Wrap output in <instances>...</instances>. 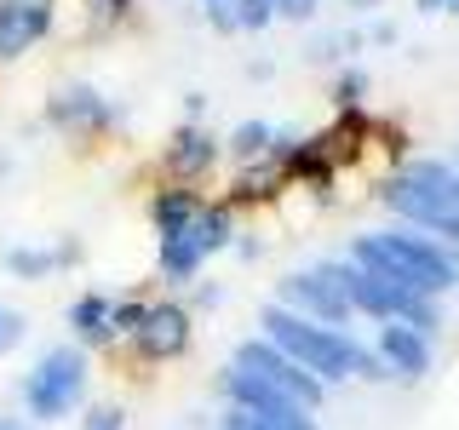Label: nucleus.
I'll return each instance as SVG.
<instances>
[{
  "label": "nucleus",
  "mask_w": 459,
  "mask_h": 430,
  "mask_svg": "<svg viewBox=\"0 0 459 430\" xmlns=\"http://www.w3.org/2000/svg\"><path fill=\"white\" fill-rule=\"evenodd\" d=\"M351 264L368 270L379 281H396V287H413L425 298H442L459 287V264L437 241L413 236V229H368V236H351Z\"/></svg>",
  "instance_id": "1"
},
{
  "label": "nucleus",
  "mask_w": 459,
  "mask_h": 430,
  "mask_svg": "<svg viewBox=\"0 0 459 430\" xmlns=\"http://www.w3.org/2000/svg\"><path fill=\"white\" fill-rule=\"evenodd\" d=\"M258 327H264L258 339L276 344L287 362H299L310 379H322V384L351 379L356 350H362V344L344 339L339 327H316V322H305V315H293V310H281V305H264V310H258Z\"/></svg>",
  "instance_id": "2"
},
{
  "label": "nucleus",
  "mask_w": 459,
  "mask_h": 430,
  "mask_svg": "<svg viewBox=\"0 0 459 430\" xmlns=\"http://www.w3.org/2000/svg\"><path fill=\"white\" fill-rule=\"evenodd\" d=\"M86 401V350L81 344H52L23 379V408L29 419L52 425V419H69Z\"/></svg>",
  "instance_id": "3"
},
{
  "label": "nucleus",
  "mask_w": 459,
  "mask_h": 430,
  "mask_svg": "<svg viewBox=\"0 0 459 430\" xmlns=\"http://www.w3.org/2000/svg\"><path fill=\"white\" fill-rule=\"evenodd\" d=\"M219 391L230 408H241V413H253L258 425H270V430H316V413L310 408H299V401H287L281 391H270L264 379H253V373H241L236 362H230L219 373Z\"/></svg>",
  "instance_id": "4"
},
{
  "label": "nucleus",
  "mask_w": 459,
  "mask_h": 430,
  "mask_svg": "<svg viewBox=\"0 0 459 430\" xmlns=\"http://www.w3.org/2000/svg\"><path fill=\"white\" fill-rule=\"evenodd\" d=\"M236 367H241V373H253V379H264L270 391H281L287 401H299V408H310V413L327 401V384H322V379H310L305 367L287 362L276 344H264V339H241V344H236Z\"/></svg>",
  "instance_id": "5"
},
{
  "label": "nucleus",
  "mask_w": 459,
  "mask_h": 430,
  "mask_svg": "<svg viewBox=\"0 0 459 430\" xmlns=\"http://www.w3.org/2000/svg\"><path fill=\"white\" fill-rule=\"evenodd\" d=\"M281 310L305 315V322H316V327H339V333H344V322H351V305H344L339 281L327 276L322 264H316V270H293V276L281 281Z\"/></svg>",
  "instance_id": "6"
},
{
  "label": "nucleus",
  "mask_w": 459,
  "mask_h": 430,
  "mask_svg": "<svg viewBox=\"0 0 459 430\" xmlns=\"http://www.w3.org/2000/svg\"><path fill=\"white\" fill-rule=\"evenodd\" d=\"M379 201L402 219V229H413V236L437 241V247H442V241H454V247H459V212H448L442 201H430L425 190H413L408 178H391V184L379 190Z\"/></svg>",
  "instance_id": "7"
},
{
  "label": "nucleus",
  "mask_w": 459,
  "mask_h": 430,
  "mask_svg": "<svg viewBox=\"0 0 459 430\" xmlns=\"http://www.w3.org/2000/svg\"><path fill=\"white\" fill-rule=\"evenodd\" d=\"M47 121L57 126V133H104V126L121 121V109L109 104L98 86H57V92L47 98Z\"/></svg>",
  "instance_id": "8"
},
{
  "label": "nucleus",
  "mask_w": 459,
  "mask_h": 430,
  "mask_svg": "<svg viewBox=\"0 0 459 430\" xmlns=\"http://www.w3.org/2000/svg\"><path fill=\"white\" fill-rule=\"evenodd\" d=\"M133 344H138L143 362H172V356H184L190 350V310L184 305H150Z\"/></svg>",
  "instance_id": "9"
},
{
  "label": "nucleus",
  "mask_w": 459,
  "mask_h": 430,
  "mask_svg": "<svg viewBox=\"0 0 459 430\" xmlns=\"http://www.w3.org/2000/svg\"><path fill=\"white\" fill-rule=\"evenodd\" d=\"M52 29V0H0V64H12Z\"/></svg>",
  "instance_id": "10"
},
{
  "label": "nucleus",
  "mask_w": 459,
  "mask_h": 430,
  "mask_svg": "<svg viewBox=\"0 0 459 430\" xmlns=\"http://www.w3.org/2000/svg\"><path fill=\"white\" fill-rule=\"evenodd\" d=\"M379 362L396 373V379H425L430 373V339L425 333H413V327H402V322H385L379 327Z\"/></svg>",
  "instance_id": "11"
},
{
  "label": "nucleus",
  "mask_w": 459,
  "mask_h": 430,
  "mask_svg": "<svg viewBox=\"0 0 459 430\" xmlns=\"http://www.w3.org/2000/svg\"><path fill=\"white\" fill-rule=\"evenodd\" d=\"M212 155H219V138H212L207 126H195V121H184L178 133H172V143H167V167L184 172V178H195L201 167H212Z\"/></svg>",
  "instance_id": "12"
},
{
  "label": "nucleus",
  "mask_w": 459,
  "mask_h": 430,
  "mask_svg": "<svg viewBox=\"0 0 459 430\" xmlns=\"http://www.w3.org/2000/svg\"><path fill=\"white\" fill-rule=\"evenodd\" d=\"M402 178L413 184V190H425L430 201H442L448 212H459V167L454 161H437V155H420V161H408Z\"/></svg>",
  "instance_id": "13"
},
{
  "label": "nucleus",
  "mask_w": 459,
  "mask_h": 430,
  "mask_svg": "<svg viewBox=\"0 0 459 430\" xmlns=\"http://www.w3.org/2000/svg\"><path fill=\"white\" fill-rule=\"evenodd\" d=\"M109 310H115L109 293H81L75 305H69V327H75V339H81V344H109V339H115Z\"/></svg>",
  "instance_id": "14"
},
{
  "label": "nucleus",
  "mask_w": 459,
  "mask_h": 430,
  "mask_svg": "<svg viewBox=\"0 0 459 430\" xmlns=\"http://www.w3.org/2000/svg\"><path fill=\"white\" fill-rule=\"evenodd\" d=\"M207 264V253H201V241L184 229V236H167L161 241V276L172 287H184V281H195V270Z\"/></svg>",
  "instance_id": "15"
},
{
  "label": "nucleus",
  "mask_w": 459,
  "mask_h": 430,
  "mask_svg": "<svg viewBox=\"0 0 459 430\" xmlns=\"http://www.w3.org/2000/svg\"><path fill=\"white\" fill-rule=\"evenodd\" d=\"M195 212H201V201L190 190H161V195L150 201V219H155V229H161V241L167 236H184V229L195 224Z\"/></svg>",
  "instance_id": "16"
},
{
  "label": "nucleus",
  "mask_w": 459,
  "mask_h": 430,
  "mask_svg": "<svg viewBox=\"0 0 459 430\" xmlns=\"http://www.w3.org/2000/svg\"><path fill=\"white\" fill-rule=\"evenodd\" d=\"M0 264H6V276H18V281H47L52 270H64V258H57V247H6Z\"/></svg>",
  "instance_id": "17"
},
{
  "label": "nucleus",
  "mask_w": 459,
  "mask_h": 430,
  "mask_svg": "<svg viewBox=\"0 0 459 430\" xmlns=\"http://www.w3.org/2000/svg\"><path fill=\"white\" fill-rule=\"evenodd\" d=\"M190 236L201 241V253H224L230 241H236V219H230V207H201L195 212V224H190Z\"/></svg>",
  "instance_id": "18"
},
{
  "label": "nucleus",
  "mask_w": 459,
  "mask_h": 430,
  "mask_svg": "<svg viewBox=\"0 0 459 430\" xmlns=\"http://www.w3.org/2000/svg\"><path fill=\"white\" fill-rule=\"evenodd\" d=\"M270 138H276V126H270V121H241L236 133H230V155H236V161L270 155Z\"/></svg>",
  "instance_id": "19"
},
{
  "label": "nucleus",
  "mask_w": 459,
  "mask_h": 430,
  "mask_svg": "<svg viewBox=\"0 0 459 430\" xmlns=\"http://www.w3.org/2000/svg\"><path fill=\"white\" fill-rule=\"evenodd\" d=\"M143 310H150V305H138V298H115V310H109V327H115V333H126V339H133L138 327H143Z\"/></svg>",
  "instance_id": "20"
},
{
  "label": "nucleus",
  "mask_w": 459,
  "mask_h": 430,
  "mask_svg": "<svg viewBox=\"0 0 459 430\" xmlns=\"http://www.w3.org/2000/svg\"><path fill=\"white\" fill-rule=\"evenodd\" d=\"M230 6H236V29H264L270 18H276L270 0H230Z\"/></svg>",
  "instance_id": "21"
},
{
  "label": "nucleus",
  "mask_w": 459,
  "mask_h": 430,
  "mask_svg": "<svg viewBox=\"0 0 459 430\" xmlns=\"http://www.w3.org/2000/svg\"><path fill=\"white\" fill-rule=\"evenodd\" d=\"M351 379H368V384H385V379H396L391 367L379 362V350H356V367H351Z\"/></svg>",
  "instance_id": "22"
},
{
  "label": "nucleus",
  "mask_w": 459,
  "mask_h": 430,
  "mask_svg": "<svg viewBox=\"0 0 459 430\" xmlns=\"http://www.w3.org/2000/svg\"><path fill=\"white\" fill-rule=\"evenodd\" d=\"M362 92H368V69H344L339 86H333V98H339L344 109H351V104H362Z\"/></svg>",
  "instance_id": "23"
},
{
  "label": "nucleus",
  "mask_w": 459,
  "mask_h": 430,
  "mask_svg": "<svg viewBox=\"0 0 459 430\" xmlns=\"http://www.w3.org/2000/svg\"><path fill=\"white\" fill-rule=\"evenodd\" d=\"M23 333H29V322H23V315H18V310H0V356H6V350H18Z\"/></svg>",
  "instance_id": "24"
},
{
  "label": "nucleus",
  "mask_w": 459,
  "mask_h": 430,
  "mask_svg": "<svg viewBox=\"0 0 459 430\" xmlns=\"http://www.w3.org/2000/svg\"><path fill=\"white\" fill-rule=\"evenodd\" d=\"M86 430H126V413L121 408H92L86 413Z\"/></svg>",
  "instance_id": "25"
},
{
  "label": "nucleus",
  "mask_w": 459,
  "mask_h": 430,
  "mask_svg": "<svg viewBox=\"0 0 459 430\" xmlns=\"http://www.w3.org/2000/svg\"><path fill=\"white\" fill-rule=\"evenodd\" d=\"M207 23L219 29V35H236V6H230V0H219V6H207Z\"/></svg>",
  "instance_id": "26"
},
{
  "label": "nucleus",
  "mask_w": 459,
  "mask_h": 430,
  "mask_svg": "<svg viewBox=\"0 0 459 430\" xmlns=\"http://www.w3.org/2000/svg\"><path fill=\"white\" fill-rule=\"evenodd\" d=\"M0 430H29L23 419H12V413H0Z\"/></svg>",
  "instance_id": "27"
},
{
  "label": "nucleus",
  "mask_w": 459,
  "mask_h": 430,
  "mask_svg": "<svg viewBox=\"0 0 459 430\" xmlns=\"http://www.w3.org/2000/svg\"><path fill=\"white\" fill-rule=\"evenodd\" d=\"M201 6H219V0H201Z\"/></svg>",
  "instance_id": "28"
},
{
  "label": "nucleus",
  "mask_w": 459,
  "mask_h": 430,
  "mask_svg": "<svg viewBox=\"0 0 459 430\" xmlns=\"http://www.w3.org/2000/svg\"><path fill=\"white\" fill-rule=\"evenodd\" d=\"M454 264H459V258H454Z\"/></svg>",
  "instance_id": "29"
}]
</instances>
